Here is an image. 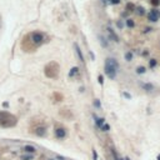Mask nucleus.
<instances>
[{
  "label": "nucleus",
  "instance_id": "nucleus-1",
  "mask_svg": "<svg viewBox=\"0 0 160 160\" xmlns=\"http://www.w3.org/2000/svg\"><path fill=\"white\" fill-rule=\"evenodd\" d=\"M104 70H105V74L108 75V78L115 79L116 73H118V63H116V60L115 59H106Z\"/></svg>",
  "mask_w": 160,
  "mask_h": 160
},
{
  "label": "nucleus",
  "instance_id": "nucleus-2",
  "mask_svg": "<svg viewBox=\"0 0 160 160\" xmlns=\"http://www.w3.org/2000/svg\"><path fill=\"white\" fill-rule=\"evenodd\" d=\"M31 40L34 44H41L44 41V35L41 33H33L31 34Z\"/></svg>",
  "mask_w": 160,
  "mask_h": 160
},
{
  "label": "nucleus",
  "instance_id": "nucleus-3",
  "mask_svg": "<svg viewBox=\"0 0 160 160\" xmlns=\"http://www.w3.org/2000/svg\"><path fill=\"white\" fill-rule=\"evenodd\" d=\"M159 11L158 10H151L149 14H148V19L150 20V21H153V23H155V21H158L159 20Z\"/></svg>",
  "mask_w": 160,
  "mask_h": 160
},
{
  "label": "nucleus",
  "instance_id": "nucleus-4",
  "mask_svg": "<svg viewBox=\"0 0 160 160\" xmlns=\"http://www.w3.org/2000/svg\"><path fill=\"white\" fill-rule=\"evenodd\" d=\"M55 136L58 139H64V138L66 136V130L64 128H56L55 129Z\"/></svg>",
  "mask_w": 160,
  "mask_h": 160
},
{
  "label": "nucleus",
  "instance_id": "nucleus-5",
  "mask_svg": "<svg viewBox=\"0 0 160 160\" xmlns=\"http://www.w3.org/2000/svg\"><path fill=\"white\" fill-rule=\"evenodd\" d=\"M108 34H109V38H110L113 41H115V43H119V38H118V35L115 34V31L113 30L111 28H108Z\"/></svg>",
  "mask_w": 160,
  "mask_h": 160
},
{
  "label": "nucleus",
  "instance_id": "nucleus-6",
  "mask_svg": "<svg viewBox=\"0 0 160 160\" xmlns=\"http://www.w3.org/2000/svg\"><path fill=\"white\" fill-rule=\"evenodd\" d=\"M74 48H75V51H76V54H78V56H79L80 61L84 63V56H83V53H81V50H80L79 45H78V44H74Z\"/></svg>",
  "mask_w": 160,
  "mask_h": 160
},
{
  "label": "nucleus",
  "instance_id": "nucleus-7",
  "mask_svg": "<svg viewBox=\"0 0 160 160\" xmlns=\"http://www.w3.org/2000/svg\"><path fill=\"white\" fill-rule=\"evenodd\" d=\"M35 134L39 135V136H44V135L46 134V129L43 128V126H41V128H38V129L35 130Z\"/></svg>",
  "mask_w": 160,
  "mask_h": 160
},
{
  "label": "nucleus",
  "instance_id": "nucleus-8",
  "mask_svg": "<svg viewBox=\"0 0 160 160\" xmlns=\"http://www.w3.org/2000/svg\"><path fill=\"white\" fill-rule=\"evenodd\" d=\"M94 119H95V123H96V125L99 128H101V126H103V124H105V121H104L103 118H98V116L94 115Z\"/></svg>",
  "mask_w": 160,
  "mask_h": 160
},
{
  "label": "nucleus",
  "instance_id": "nucleus-9",
  "mask_svg": "<svg viewBox=\"0 0 160 160\" xmlns=\"http://www.w3.org/2000/svg\"><path fill=\"white\" fill-rule=\"evenodd\" d=\"M23 150L25 151V153H35V148L34 146H31V145H25V146L23 148Z\"/></svg>",
  "mask_w": 160,
  "mask_h": 160
},
{
  "label": "nucleus",
  "instance_id": "nucleus-10",
  "mask_svg": "<svg viewBox=\"0 0 160 160\" xmlns=\"http://www.w3.org/2000/svg\"><path fill=\"white\" fill-rule=\"evenodd\" d=\"M78 71H79V68H76V66H75V68H73V69L70 70V73H69V76H70V78H71V76H74L75 74H78Z\"/></svg>",
  "mask_w": 160,
  "mask_h": 160
},
{
  "label": "nucleus",
  "instance_id": "nucleus-11",
  "mask_svg": "<svg viewBox=\"0 0 160 160\" xmlns=\"http://www.w3.org/2000/svg\"><path fill=\"white\" fill-rule=\"evenodd\" d=\"M126 25H128L129 28H134V26H135L134 20H133V19H126Z\"/></svg>",
  "mask_w": 160,
  "mask_h": 160
},
{
  "label": "nucleus",
  "instance_id": "nucleus-12",
  "mask_svg": "<svg viewBox=\"0 0 160 160\" xmlns=\"http://www.w3.org/2000/svg\"><path fill=\"white\" fill-rule=\"evenodd\" d=\"M125 60H126V61H131V60H133V53L128 51V53L125 54Z\"/></svg>",
  "mask_w": 160,
  "mask_h": 160
},
{
  "label": "nucleus",
  "instance_id": "nucleus-13",
  "mask_svg": "<svg viewBox=\"0 0 160 160\" xmlns=\"http://www.w3.org/2000/svg\"><path fill=\"white\" fill-rule=\"evenodd\" d=\"M141 86H143L145 90H151L153 89V85L151 84H141Z\"/></svg>",
  "mask_w": 160,
  "mask_h": 160
},
{
  "label": "nucleus",
  "instance_id": "nucleus-14",
  "mask_svg": "<svg viewBox=\"0 0 160 160\" xmlns=\"http://www.w3.org/2000/svg\"><path fill=\"white\" fill-rule=\"evenodd\" d=\"M100 41H101V45H103L104 48H106V46H108V43H106V40H105L104 36H100Z\"/></svg>",
  "mask_w": 160,
  "mask_h": 160
},
{
  "label": "nucleus",
  "instance_id": "nucleus-15",
  "mask_svg": "<svg viewBox=\"0 0 160 160\" xmlns=\"http://www.w3.org/2000/svg\"><path fill=\"white\" fill-rule=\"evenodd\" d=\"M100 129L103 130V131H109V130H110V126H109L108 124H103V126H101Z\"/></svg>",
  "mask_w": 160,
  "mask_h": 160
},
{
  "label": "nucleus",
  "instance_id": "nucleus-16",
  "mask_svg": "<svg viewBox=\"0 0 160 160\" xmlns=\"http://www.w3.org/2000/svg\"><path fill=\"white\" fill-rule=\"evenodd\" d=\"M136 73H138V74H144V73H145V68L144 66H139L136 69Z\"/></svg>",
  "mask_w": 160,
  "mask_h": 160
},
{
  "label": "nucleus",
  "instance_id": "nucleus-17",
  "mask_svg": "<svg viewBox=\"0 0 160 160\" xmlns=\"http://www.w3.org/2000/svg\"><path fill=\"white\" fill-rule=\"evenodd\" d=\"M116 26H118V29H120V30H121V29H123V28H124V23H123V21H121V20H119V21H116Z\"/></svg>",
  "mask_w": 160,
  "mask_h": 160
},
{
  "label": "nucleus",
  "instance_id": "nucleus-18",
  "mask_svg": "<svg viewBox=\"0 0 160 160\" xmlns=\"http://www.w3.org/2000/svg\"><path fill=\"white\" fill-rule=\"evenodd\" d=\"M136 13L139 14V15H143V14L145 13V10H144L143 6H140V8H138V9H136Z\"/></svg>",
  "mask_w": 160,
  "mask_h": 160
},
{
  "label": "nucleus",
  "instance_id": "nucleus-19",
  "mask_svg": "<svg viewBox=\"0 0 160 160\" xmlns=\"http://www.w3.org/2000/svg\"><path fill=\"white\" fill-rule=\"evenodd\" d=\"M155 65H156V60H155V59H151V60L149 61V66H150V68H154Z\"/></svg>",
  "mask_w": 160,
  "mask_h": 160
},
{
  "label": "nucleus",
  "instance_id": "nucleus-20",
  "mask_svg": "<svg viewBox=\"0 0 160 160\" xmlns=\"http://www.w3.org/2000/svg\"><path fill=\"white\" fill-rule=\"evenodd\" d=\"M21 160H33V155H24L21 156Z\"/></svg>",
  "mask_w": 160,
  "mask_h": 160
},
{
  "label": "nucleus",
  "instance_id": "nucleus-21",
  "mask_svg": "<svg viewBox=\"0 0 160 160\" xmlns=\"http://www.w3.org/2000/svg\"><path fill=\"white\" fill-rule=\"evenodd\" d=\"M94 105H95V108H98V109H100V106H101L100 101H99L98 99H95V100H94Z\"/></svg>",
  "mask_w": 160,
  "mask_h": 160
},
{
  "label": "nucleus",
  "instance_id": "nucleus-22",
  "mask_svg": "<svg viewBox=\"0 0 160 160\" xmlns=\"http://www.w3.org/2000/svg\"><path fill=\"white\" fill-rule=\"evenodd\" d=\"M150 3L154 6H158V5H160V0H150Z\"/></svg>",
  "mask_w": 160,
  "mask_h": 160
},
{
  "label": "nucleus",
  "instance_id": "nucleus-23",
  "mask_svg": "<svg viewBox=\"0 0 160 160\" xmlns=\"http://www.w3.org/2000/svg\"><path fill=\"white\" fill-rule=\"evenodd\" d=\"M126 9H128L129 11H134V5H133V4H128V5H126Z\"/></svg>",
  "mask_w": 160,
  "mask_h": 160
},
{
  "label": "nucleus",
  "instance_id": "nucleus-24",
  "mask_svg": "<svg viewBox=\"0 0 160 160\" xmlns=\"http://www.w3.org/2000/svg\"><path fill=\"white\" fill-rule=\"evenodd\" d=\"M109 3L113 4V5H115V4H119V3H120V0H109Z\"/></svg>",
  "mask_w": 160,
  "mask_h": 160
},
{
  "label": "nucleus",
  "instance_id": "nucleus-25",
  "mask_svg": "<svg viewBox=\"0 0 160 160\" xmlns=\"http://www.w3.org/2000/svg\"><path fill=\"white\" fill-rule=\"evenodd\" d=\"M98 81H99V84H103V83H104V80H103V75H99V76H98Z\"/></svg>",
  "mask_w": 160,
  "mask_h": 160
},
{
  "label": "nucleus",
  "instance_id": "nucleus-26",
  "mask_svg": "<svg viewBox=\"0 0 160 160\" xmlns=\"http://www.w3.org/2000/svg\"><path fill=\"white\" fill-rule=\"evenodd\" d=\"M124 96L126 98V99H130L131 96H130V94H128V93H124Z\"/></svg>",
  "mask_w": 160,
  "mask_h": 160
},
{
  "label": "nucleus",
  "instance_id": "nucleus-27",
  "mask_svg": "<svg viewBox=\"0 0 160 160\" xmlns=\"http://www.w3.org/2000/svg\"><path fill=\"white\" fill-rule=\"evenodd\" d=\"M93 155H94V160H96V151L95 150L93 151Z\"/></svg>",
  "mask_w": 160,
  "mask_h": 160
},
{
  "label": "nucleus",
  "instance_id": "nucleus-28",
  "mask_svg": "<svg viewBox=\"0 0 160 160\" xmlns=\"http://www.w3.org/2000/svg\"><path fill=\"white\" fill-rule=\"evenodd\" d=\"M101 3H103V4L105 5V4H106V0H101Z\"/></svg>",
  "mask_w": 160,
  "mask_h": 160
},
{
  "label": "nucleus",
  "instance_id": "nucleus-29",
  "mask_svg": "<svg viewBox=\"0 0 160 160\" xmlns=\"http://www.w3.org/2000/svg\"><path fill=\"white\" fill-rule=\"evenodd\" d=\"M158 160H160V154H159V155H158Z\"/></svg>",
  "mask_w": 160,
  "mask_h": 160
}]
</instances>
